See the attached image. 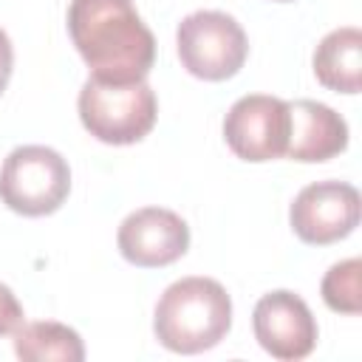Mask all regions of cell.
I'll list each match as a JSON object with an SVG mask.
<instances>
[{
	"instance_id": "1",
	"label": "cell",
	"mask_w": 362,
	"mask_h": 362,
	"mask_svg": "<svg viewBox=\"0 0 362 362\" xmlns=\"http://www.w3.org/2000/svg\"><path fill=\"white\" fill-rule=\"evenodd\" d=\"M68 34L93 79L139 82L156 62V37L133 0H71Z\"/></svg>"
},
{
	"instance_id": "12",
	"label": "cell",
	"mask_w": 362,
	"mask_h": 362,
	"mask_svg": "<svg viewBox=\"0 0 362 362\" xmlns=\"http://www.w3.org/2000/svg\"><path fill=\"white\" fill-rule=\"evenodd\" d=\"M14 354L28 362H48V359L82 362L85 342L71 325L40 320V322H23L14 331Z\"/></svg>"
},
{
	"instance_id": "9",
	"label": "cell",
	"mask_w": 362,
	"mask_h": 362,
	"mask_svg": "<svg viewBox=\"0 0 362 362\" xmlns=\"http://www.w3.org/2000/svg\"><path fill=\"white\" fill-rule=\"evenodd\" d=\"M116 246L127 263L139 269H161L187 255L189 226L173 209L141 206L122 221Z\"/></svg>"
},
{
	"instance_id": "2",
	"label": "cell",
	"mask_w": 362,
	"mask_h": 362,
	"mask_svg": "<svg viewBox=\"0 0 362 362\" xmlns=\"http://www.w3.org/2000/svg\"><path fill=\"white\" fill-rule=\"evenodd\" d=\"M232 328V300L212 277H181L156 303V339L173 354L215 348Z\"/></svg>"
},
{
	"instance_id": "10",
	"label": "cell",
	"mask_w": 362,
	"mask_h": 362,
	"mask_svg": "<svg viewBox=\"0 0 362 362\" xmlns=\"http://www.w3.org/2000/svg\"><path fill=\"white\" fill-rule=\"evenodd\" d=\"M291 110V130L286 156L303 164H317L339 156L348 147V124L345 119L314 99L288 102Z\"/></svg>"
},
{
	"instance_id": "16",
	"label": "cell",
	"mask_w": 362,
	"mask_h": 362,
	"mask_svg": "<svg viewBox=\"0 0 362 362\" xmlns=\"http://www.w3.org/2000/svg\"><path fill=\"white\" fill-rule=\"evenodd\" d=\"M277 3H288V0H277Z\"/></svg>"
},
{
	"instance_id": "4",
	"label": "cell",
	"mask_w": 362,
	"mask_h": 362,
	"mask_svg": "<svg viewBox=\"0 0 362 362\" xmlns=\"http://www.w3.org/2000/svg\"><path fill=\"white\" fill-rule=\"evenodd\" d=\"M71 192L68 161L45 144L14 147L0 167V201L25 218L57 212Z\"/></svg>"
},
{
	"instance_id": "11",
	"label": "cell",
	"mask_w": 362,
	"mask_h": 362,
	"mask_svg": "<svg viewBox=\"0 0 362 362\" xmlns=\"http://www.w3.org/2000/svg\"><path fill=\"white\" fill-rule=\"evenodd\" d=\"M314 76L337 93H359L362 88V31L342 25L325 34L314 51Z\"/></svg>"
},
{
	"instance_id": "14",
	"label": "cell",
	"mask_w": 362,
	"mask_h": 362,
	"mask_svg": "<svg viewBox=\"0 0 362 362\" xmlns=\"http://www.w3.org/2000/svg\"><path fill=\"white\" fill-rule=\"evenodd\" d=\"M23 317L25 314H23V305H20L17 294L6 283H0V337L14 334L23 325Z\"/></svg>"
},
{
	"instance_id": "3",
	"label": "cell",
	"mask_w": 362,
	"mask_h": 362,
	"mask_svg": "<svg viewBox=\"0 0 362 362\" xmlns=\"http://www.w3.org/2000/svg\"><path fill=\"white\" fill-rule=\"evenodd\" d=\"M76 110L82 127L105 144H136L141 141L158 116L153 88L139 82H102L88 76L79 90Z\"/></svg>"
},
{
	"instance_id": "13",
	"label": "cell",
	"mask_w": 362,
	"mask_h": 362,
	"mask_svg": "<svg viewBox=\"0 0 362 362\" xmlns=\"http://www.w3.org/2000/svg\"><path fill=\"white\" fill-rule=\"evenodd\" d=\"M320 294L331 311L356 317L362 311V260L348 257L334 263L320 283Z\"/></svg>"
},
{
	"instance_id": "7",
	"label": "cell",
	"mask_w": 362,
	"mask_h": 362,
	"mask_svg": "<svg viewBox=\"0 0 362 362\" xmlns=\"http://www.w3.org/2000/svg\"><path fill=\"white\" fill-rule=\"evenodd\" d=\"M288 221L303 243H337L359 226V189L345 181H314L291 201Z\"/></svg>"
},
{
	"instance_id": "6",
	"label": "cell",
	"mask_w": 362,
	"mask_h": 362,
	"mask_svg": "<svg viewBox=\"0 0 362 362\" xmlns=\"http://www.w3.org/2000/svg\"><path fill=\"white\" fill-rule=\"evenodd\" d=\"M288 130H291L288 102L269 93L240 96L223 119V139L229 150L252 164L286 156Z\"/></svg>"
},
{
	"instance_id": "15",
	"label": "cell",
	"mask_w": 362,
	"mask_h": 362,
	"mask_svg": "<svg viewBox=\"0 0 362 362\" xmlns=\"http://www.w3.org/2000/svg\"><path fill=\"white\" fill-rule=\"evenodd\" d=\"M11 68H14V48H11L8 34L0 28V93L6 90V85L11 79Z\"/></svg>"
},
{
	"instance_id": "8",
	"label": "cell",
	"mask_w": 362,
	"mask_h": 362,
	"mask_svg": "<svg viewBox=\"0 0 362 362\" xmlns=\"http://www.w3.org/2000/svg\"><path fill=\"white\" fill-rule=\"evenodd\" d=\"M255 339L266 354L283 362L305 359L317 345V320L308 303L286 288L269 291L255 303L252 311Z\"/></svg>"
},
{
	"instance_id": "5",
	"label": "cell",
	"mask_w": 362,
	"mask_h": 362,
	"mask_svg": "<svg viewBox=\"0 0 362 362\" xmlns=\"http://www.w3.org/2000/svg\"><path fill=\"white\" fill-rule=\"evenodd\" d=\"M175 48L181 65L192 76L204 82H223L243 68L249 40L232 14L201 8L178 23Z\"/></svg>"
}]
</instances>
